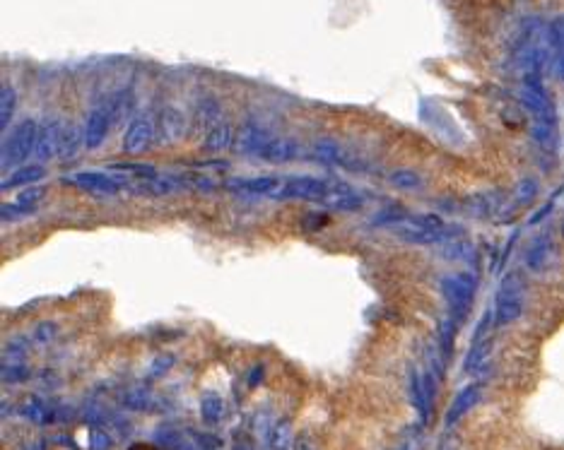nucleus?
I'll return each instance as SVG.
<instances>
[{"label": "nucleus", "mask_w": 564, "mask_h": 450, "mask_svg": "<svg viewBox=\"0 0 564 450\" xmlns=\"http://www.w3.org/2000/svg\"><path fill=\"white\" fill-rule=\"evenodd\" d=\"M395 236L412 246H434V243H449L460 236L458 229H449L439 217L434 215H415L403 219L400 224L390 226Z\"/></svg>", "instance_id": "f257e3e1"}, {"label": "nucleus", "mask_w": 564, "mask_h": 450, "mask_svg": "<svg viewBox=\"0 0 564 450\" xmlns=\"http://www.w3.org/2000/svg\"><path fill=\"white\" fill-rule=\"evenodd\" d=\"M36 126L34 121H22L8 138L3 140V150H0V164L8 171L10 166H24V161L29 159V154H34L36 150Z\"/></svg>", "instance_id": "f03ea898"}, {"label": "nucleus", "mask_w": 564, "mask_h": 450, "mask_svg": "<svg viewBox=\"0 0 564 450\" xmlns=\"http://www.w3.org/2000/svg\"><path fill=\"white\" fill-rule=\"evenodd\" d=\"M475 289H477V282H475V275H470V273H456L442 280V294L449 303V311H451V318L456 323H460L468 316V308H470V303H473Z\"/></svg>", "instance_id": "7ed1b4c3"}, {"label": "nucleus", "mask_w": 564, "mask_h": 450, "mask_svg": "<svg viewBox=\"0 0 564 450\" xmlns=\"http://www.w3.org/2000/svg\"><path fill=\"white\" fill-rule=\"evenodd\" d=\"M333 191V183L325 178L316 176H290L282 178L278 191L273 193V198L280 200H313V203H323L325 195Z\"/></svg>", "instance_id": "20e7f679"}, {"label": "nucleus", "mask_w": 564, "mask_h": 450, "mask_svg": "<svg viewBox=\"0 0 564 450\" xmlns=\"http://www.w3.org/2000/svg\"><path fill=\"white\" fill-rule=\"evenodd\" d=\"M313 152H316V157L323 161V164L340 166V169L355 171V173L357 171H360V173L369 171L367 161L362 159V157H357V152H350L347 147H343V145L335 143V140H330V138L318 140V143L313 145Z\"/></svg>", "instance_id": "39448f33"}, {"label": "nucleus", "mask_w": 564, "mask_h": 450, "mask_svg": "<svg viewBox=\"0 0 564 450\" xmlns=\"http://www.w3.org/2000/svg\"><path fill=\"white\" fill-rule=\"evenodd\" d=\"M521 311H523V291H521V284L516 277H509L502 284L497 294V303H495V323L497 325H512L514 321H519Z\"/></svg>", "instance_id": "423d86ee"}, {"label": "nucleus", "mask_w": 564, "mask_h": 450, "mask_svg": "<svg viewBox=\"0 0 564 450\" xmlns=\"http://www.w3.org/2000/svg\"><path fill=\"white\" fill-rule=\"evenodd\" d=\"M155 140V123H152L150 116H138L130 121V126L126 128V135H123V152L126 154H140L152 145Z\"/></svg>", "instance_id": "0eeeda50"}, {"label": "nucleus", "mask_w": 564, "mask_h": 450, "mask_svg": "<svg viewBox=\"0 0 564 450\" xmlns=\"http://www.w3.org/2000/svg\"><path fill=\"white\" fill-rule=\"evenodd\" d=\"M63 181L70 183V186H75V188H83V191L104 193V195L118 193V191H121V186H123V181L106 176V173H101V171H78V173H73L70 178H63Z\"/></svg>", "instance_id": "6e6552de"}, {"label": "nucleus", "mask_w": 564, "mask_h": 450, "mask_svg": "<svg viewBox=\"0 0 564 450\" xmlns=\"http://www.w3.org/2000/svg\"><path fill=\"white\" fill-rule=\"evenodd\" d=\"M280 186V178L275 176H258V178H227L225 188L234 193H251V195H273Z\"/></svg>", "instance_id": "1a4fd4ad"}, {"label": "nucleus", "mask_w": 564, "mask_h": 450, "mask_svg": "<svg viewBox=\"0 0 564 450\" xmlns=\"http://www.w3.org/2000/svg\"><path fill=\"white\" fill-rule=\"evenodd\" d=\"M108 113L104 108H94V111L90 113V118H87L85 123V133H83V145L87 150H97L101 143H104L106 133H108Z\"/></svg>", "instance_id": "9d476101"}, {"label": "nucleus", "mask_w": 564, "mask_h": 450, "mask_svg": "<svg viewBox=\"0 0 564 450\" xmlns=\"http://www.w3.org/2000/svg\"><path fill=\"white\" fill-rule=\"evenodd\" d=\"M321 205H325L328 210H338V212H357L362 208V198L345 183H333V191L325 195Z\"/></svg>", "instance_id": "9b49d317"}, {"label": "nucleus", "mask_w": 564, "mask_h": 450, "mask_svg": "<svg viewBox=\"0 0 564 450\" xmlns=\"http://www.w3.org/2000/svg\"><path fill=\"white\" fill-rule=\"evenodd\" d=\"M273 140L275 138H270L268 130H263L260 126H256V123H248V126L241 130V138H239V152L260 157Z\"/></svg>", "instance_id": "f8f14e48"}, {"label": "nucleus", "mask_w": 564, "mask_h": 450, "mask_svg": "<svg viewBox=\"0 0 564 450\" xmlns=\"http://www.w3.org/2000/svg\"><path fill=\"white\" fill-rule=\"evenodd\" d=\"M555 258H557V251L550 238H538V241L528 248V253H526V265H528V270H533V273H542V270H547L555 263Z\"/></svg>", "instance_id": "ddd939ff"}, {"label": "nucleus", "mask_w": 564, "mask_h": 450, "mask_svg": "<svg viewBox=\"0 0 564 450\" xmlns=\"http://www.w3.org/2000/svg\"><path fill=\"white\" fill-rule=\"evenodd\" d=\"M58 150H61V130H58L56 121H51L39 130V135H36L34 154L39 157V159H51V157L58 154Z\"/></svg>", "instance_id": "4468645a"}, {"label": "nucleus", "mask_w": 564, "mask_h": 450, "mask_svg": "<svg viewBox=\"0 0 564 450\" xmlns=\"http://www.w3.org/2000/svg\"><path fill=\"white\" fill-rule=\"evenodd\" d=\"M43 178V166L41 164H24L17 166L8 178H3V191H10V188H27V186H34L36 181Z\"/></svg>", "instance_id": "2eb2a0df"}, {"label": "nucleus", "mask_w": 564, "mask_h": 450, "mask_svg": "<svg viewBox=\"0 0 564 450\" xmlns=\"http://www.w3.org/2000/svg\"><path fill=\"white\" fill-rule=\"evenodd\" d=\"M477 400H480V386H468V388L460 390V393L456 395L451 409H449V414H446V426L456 424L465 412L473 409V405L477 402Z\"/></svg>", "instance_id": "dca6fc26"}, {"label": "nucleus", "mask_w": 564, "mask_h": 450, "mask_svg": "<svg viewBox=\"0 0 564 450\" xmlns=\"http://www.w3.org/2000/svg\"><path fill=\"white\" fill-rule=\"evenodd\" d=\"M232 147V126L227 121H220L215 128L205 133V150L208 152H222Z\"/></svg>", "instance_id": "f3484780"}, {"label": "nucleus", "mask_w": 564, "mask_h": 450, "mask_svg": "<svg viewBox=\"0 0 564 450\" xmlns=\"http://www.w3.org/2000/svg\"><path fill=\"white\" fill-rule=\"evenodd\" d=\"M297 154H299V145L295 140H273L260 157L268 161H290Z\"/></svg>", "instance_id": "a211bd4d"}, {"label": "nucleus", "mask_w": 564, "mask_h": 450, "mask_svg": "<svg viewBox=\"0 0 564 450\" xmlns=\"http://www.w3.org/2000/svg\"><path fill=\"white\" fill-rule=\"evenodd\" d=\"M410 395H412V405H415V409H417V414H420V419L427 421V419H430L432 400L427 398L420 373H412V378H410Z\"/></svg>", "instance_id": "6ab92c4d"}, {"label": "nucleus", "mask_w": 564, "mask_h": 450, "mask_svg": "<svg viewBox=\"0 0 564 450\" xmlns=\"http://www.w3.org/2000/svg\"><path fill=\"white\" fill-rule=\"evenodd\" d=\"M388 181H390V186H395L398 191H417V188H422V176L417 171H410V169L390 171Z\"/></svg>", "instance_id": "aec40b11"}, {"label": "nucleus", "mask_w": 564, "mask_h": 450, "mask_svg": "<svg viewBox=\"0 0 564 450\" xmlns=\"http://www.w3.org/2000/svg\"><path fill=\"white\" fill-rule=\"evenodd\" d=\"M22 414H24V419H29L31 424H39V426L51 421V409H48L39 398L27 400V402L22 405Z\"/></svg>", "instance_id": "412c9836"}, {"label": "nucleus", "mask_w": 564, "mask_h": 450, "mask_svg": "<svg viewBox=\"0 0 564 450\" xmlns=\"http://www.w3.org/2000/svg\"><path fill=\"white\" fill-rule=\"evenodd\" d=\"M200 416H203L208 424H217V421L225 416V402L217 395H205L200 400Z\"/></svg>", "instance_id": "4be33fe9"}, {"label": "nucleus", "mask_w": 564, "mask_h": 450, "mask_svg": "<svg viewBox=\"0 0 564 450\" xmlns=\"http://www.w3.org/2000/svg\"><path fill=\"white\" fill-rule=\"evenodd\" d=\"M408 212H405L403 208H395V205H388V208H383L381 212H376L372 217V226H395L400 224L403 219H408Z\"/></svg>", "instance_id": "5701e85b"}, {"label": "nucleus", "mask_w": 564, "mask_h": 450, "mask_svg": "<svg viewBox=\"0 0 564 450\" xmlns=\"http://www.w3.org/2000/svg\"><path fill=\"white\" fill-rule=\"evenodd\" d=\"M78 152H80L78 130H75V126H68L61 135V150H58V154H61V159H73Z\"/></svg>", "instance_id": "b1692460"}, {"label": "nucleus", "mask_w": 564, "mask_h": 450, "mask_svg": "<svg viewBox=\"0 0 564 450\" xmlns=\"http://www.w3.org/2000/svg\"><path fill=\"white\" fill-rule=\"evenodd\" d=\"M535 195H538V183H535V178H523V181H519V186L514 188V198H516L519 205L530 203Z\"/></svg>", "instance_id": "393cba45"}, {"label": "nucleus", "mask_w": 564, "mask_h": 450, "mask_svg": "<svg viewBox=\"0 0 564 450\" xmlns=\"http://www.w3.org/2000/svg\"><path fill=\"white\" fill-rule=\"evenodd\" d=\"M0 104H3V108H0V126H3V130H8L10 118H13V111H15V94H13V89H10V87H3Z\"/></svg>", "instance_id": "a878e982"}, {"label": "nucleus", "mask_w": 564, "mask_h": 450, "mask_svg": "<svg viewBox=\"0 0 564 450\" xmlns=\"http://www.w3.org/2000/svg\"><path fill=\"white\" fill-rule=\"evenodd\" d=\"M24 378H29V368H27L22 361H10L3 364V381L5 383H22Z\"/></svg>", "instance_id": "bb28decb"}, {"label": "nucleus", "mask_w": 564, "mask_h": 450, "mask_svg": "<svg viewBox=\"0 0 564 450\" xmlns=\"http://www.w3.org/2000/svg\"><path fill=\"white\" fill-rule=\"evenodd\" d=\"M113 171H128V173H135V176H143V178H155V166L150 164H111Z\"/></svg>", "instance_id": "cd10ccee"}, {"label": "nucleus", "mask_w": 564, "mask_h": 450, "mask_svg": "<svg viewBox=\"0 0 564 450\" xmlns=\"http://www.w3.org/2000/svg\"><path fill=\"white\" fill-rule=\"evenodd\" d=\"M171 366H174V356H171V354H162V356H157V359L152 361L148 376H150V378H157V376H162V373L169 371Z\"/></svg>", "instance_id": "c85d7f7f"}, {"label": "nucleus", "mask_w": 564, "mask_h": 450, "mask_svg": "<svg viewBox=\"0 0 564 450\" xmlns=\"http://www.w3.org/2000/svg\"><path fill=\"white\" fill-rule=\"evenodd\" d=\"M123 402H126L128 407H133V409H145V407H148V402H150V398H148V393H143V390H130L126 398H123Z\"/></svg>", "instance_id": "c756f323"}, {"label": "nucleus", "mask_w": 564, "mask_h": 450, "mask_svg": "<svg viewBox=\"0 0 564 450\" xmlns=\"http://www.w3.org/2000/svg\"><path fill=\"white\" fill-rule=\"evenodd\" d=\"M287 441H290V426L280 424L278 429H275L273 438H270V443L275 446V450H285L287 448Z\"/></svg>", "instance_id": "7c9ffc66"}, {"label": "nucleus", "mask_w": 564, "mask_h": 450, "mask_svg": "<svg viewBox=\"0 0 564 450\" xmlns=\"http://www.w3.org/2000/svg\"><path fill=\"white\" fill-rule=\"evenodd\" d=\"M53 335H56V325H48V323H41L39 325V330H36V340H39V342H48V340L53 338Z\"/></svg>", "instance_id": "2f4dec72"}, {"label": "nucleus", "mask_w": 564, "mask_h": 450, "mask_svg": "<svg viewBox=\"0 0 564 450\" xmlns=\"http://www.w3.org/2000/svg\"><path fill=\"white\" fill-rule=\"evenodd\" d=\"M108 446H111V441H108L106 433L94 431V436H92V448H94V450H106Z\"/></svg>", "instance_id": "473e14b6"}, {"label": "nucleus", "mask_w": 564, "mask_h": 450, "mask_svg": "<svg viewBox=\"0 0 564 450\" xmlns=\"http://www.w3.org/2000/svg\"><path fill=\"white\" fill-rule=\"evenodd\" d=\"M260 378H263V366H256V368H253V373H251V378H248V386L253 388L260 381Z\"/></svg>", "instance_id": "72a5a7b5"}, {"label": "nucleus", "mask_w": 564, "mask_h": 450, "mask_svg": "<svg viewBox=\"0 0 564 450\" xmlns=\"http://www.w3.org/2000/svg\"><path fill=\"white\" fill-rule=\"evenodd\" d=\"M562 234H564V226H562Z\"/></svg>", "instance_id": "f704fd0d"}]
</instances>
